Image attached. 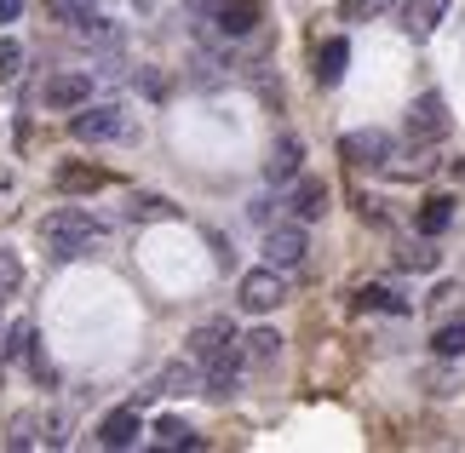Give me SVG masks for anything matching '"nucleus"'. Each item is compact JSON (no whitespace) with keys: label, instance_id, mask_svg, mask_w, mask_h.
Returning a JSON list of instances; mask_svg holds the SVG:
<instances>
[{"label":"nucleus","instance_id":"5","mask_svg":"<svg viewBox=\"0 0 465 453\" xmlns=\"http://www.w3.org/2000/svg\"><path fill=\"white\" fill-rule=\"evenodd\" d=\"M391 150H397V143H391V133H380V126H356V133L339 138V155L356 161V167H385Z\"/></svg>","mask_w":465,"mask_h":453},{"label":"nucleus","instance_id":"4","mask_svg":"<svg viewBox=\"0 0 465 453\" xmlns=\"http://www.w3.org/2000/svg\"><path fill=\"white\" fill-rule=\"evenodd\" d=\"M305 252H311V235L305 224H264V264H276V270H299L305 264Z\"/></svg>","mask_w":465,"mask_h":453},{"label":"nucleus","instance_id":"30","mask_svg":"<svg viewBox=\"0 0 465 453\" xmlns=\"http://www.w3.org/2000/svg\"><path fill=\"white\" fill-rule=\"evenodd\" d=\"M454 178H465V161H454Z\"/></svg>","mask_w":465,"mask_h":453},{"label":"nucleus","instance_id":"2","mask_svg":"<svg viewBox=\"0 0 465 453\" xmlns=\"http://www.w3.org/2000/svg\"><path fill=\"white\" fill-rule=\"evenodd\" d=\"M69 133H75L81 143H115V138H133V121L121 103H93L86 98L75 115H69Z\"/></svg>","mask_w":465,"mask_h":453},{"label":"nucleus","instance_id":"19","mask_svg":"<svg viewBox=\"0 0 465 453\" xmlns=\"http://www.w3.org/2000/svg\"><path fill=\"white\" fill-rule=\"evenodd\" d=\"M104 184H110V172H98V167H58V190L69 195H93Z\"/></svg>","mask_w":465,"mask_h":453},{"label":"nucleus","instance_id":"27","mask_svg":"<svg viewBox=\"0 0 465 453\" xmlns=\"http://www.w3.org/2000/svg\"><path fill=\"white\" fill-rule=\"evenodd\" d=\"M437 259H442V252H437L431 241H414V247H402V270H437Z\"/></svg>","mask_w":465,"mask_h":453},{"label":"nucleus","instance_id":"18","mask_svg":"<svg viewBox=\"0 0 465 453\" xmlns=\"http://www.w3.org/2000/svg\"><path fill=\"white\" fill-rule=\"evenodd\" d=\"M242 356L253 361V368H271V361L282 356V333H276V328H259V333H247V339H242Z\"/></svg>","mask_w":465,"mask_h":453},{"label":"nucleus","instance_id":"9","mask_svg":"<svg viewBox=\"0 0 465 453\" xmlns=\"http://www.w3.org/2000/svg\"><path fill=\"white\" fill-rule=\"evenodd\" d=\"M299 172H305V143H299L293 133H282V138L271 143V161H264V178H271V184H293Z\"/></svg>","mask_w":465,"mask_h":453},{"label":"nucleus","instance_id":"29","mask_svg":"<svg viewBox=\"0 0 465 453\" xmlns=\"http://www.w3.org/2000/svg\"><path fill=\"white\" fill-rule=\"evenodd\" d=\"M17 12H24V0H0V24H17Z\"/></svg>","mask_w":465,"mask_h":453},{"label":"nucleus","instance_id":"6","mask_svg":"<svg viewBox=\"0 0 465 453\" xmlns=\"http://www.w3.org/2000/svg\"><path fill=\"white\" fill-rule=\"evenodd\" d=\"M86 98H93V75H86V69H58V75L41 86L46 110H81Z\"/></svg>","mask_w":465,"mask_h":453},{"label":"nucleus","instance_id":"8","mask_svg":"<svg viewBox=\"0 0 465 453\" xmlns=\"http://www.w3.org/2000/svg\"><path fill=\"white\" fill-rule=\"evenodd\" d=\"M288 212L299 224H316L322 212H328V184H322V178H305L299 172L293 184H288Z\"/></svg>","mask_w":465,"mask_h":453},{"label":"nucleus","instance_id":"10","mask_svg":"<svg viewBox=\"0 0 465 453\" xmlns=\"http://www.w3.org/2000/svg\"><path fill=\"white\" fill-rule=\"evenodd\" d=\"M259 0H219L213 6V29L219 34H230V41H242V34H253L259 29Z\"/></svg>","mask_w":465,"mask_h":453},{"label":"nucleus","instance_id":"21","mask_svg":"<svg viewBox=\"0 0 465 453\" xmlns=\"http://www.w3.org/2000/svg\"><path fill=\"white\" fill-rule=\"evenodd\" d=\"M449 224H454V202L449 195H431V202L420 207V235H442Z\"/></svg>","mask_w":465,"mask_h":453},{"label":"nucleus","instance_id":"14","mask_svg":"<svg viewBox=\"0 0 465 453\" xmlns=\"http://www.w3.org/2000/svg\"><path fill=\"white\" fill-rule=\"evenodd\" d=\"M442 17H449V0H402V29L414 34V41H425Z\"/></svg>","mask_w":465,"mask_h":453},{"label":"nucleus","instance_id":"16","mask_svg":"<svg viewBox=\"0 0 465 453\" xmlns=\"http://www.w3.org/2000/svg\"><path fill=\"white\" fill-rule=\"evenodd\" d=\"M0 448H12V453L41 448V413H12L6 430H0Z\"/></svg>","mask_w":465,"mask_h":453},{"label":"nucleus","instance_id":"25","mask_svg":"<svg viewBox=\"0 0 465 453\" xmlns=\"http://www.w3.org/2000/svg\"><path fill=\"white\" fill-rule=\"evenodd\" d=\"M155 442L161 448H195V430L184 419H155Z\"/></svg>","mask_w":465,"mask_h":453},{"label":"nucleus","instance_id":"26","mask_svg":"<svg viewBox=\"0 0 465 453\" xmlns=\"http://www.w3.org/2000/svg\"><path fill=\"white\" fill-rule=\"evenodd\" d=\"M17 287H24V264H17L12 247H0V299H12Z\"/></svg>","mask_w":465,"mask_h":453},{"label":"nucleus","instance_id":"1","mask_svg":"<svg viewBox=\"0 0 465 453\" xmlns=\"http://www.w3.org/2000/svg\"><path fill=\"white\" fill-rule=\"evenodd\" d=\"M41 241H46V252L58 264H69V259H86L93 247H104L110 230H104V219H93L86 207H58V212L41 219Z\"/></svg>","mask_w":465,"mask_h":453},{"label":"nucleus","instance_id":"17","mask_svg":"<svg viewBox=\"0 0 465 453\" xmlns=\"http://www.w3.org/2000/svg\"><path fill=\"white\" fill-rule=\"evenodd\" d=\"M6 361H35V328L29 321H12L6 339H0V368H6Z\"/></svg>","mask_w":465,"mask_h":453},{"label":"nucleus","instance_id":"28","mask_svg":"<svg viewBox=\"0 0 465 453\" xmlns=\"http://www.w3.org/2000/svg\"><path fill=\"white\" fill-rule=\"evenodd\" d=\"M17 75H24V46L0 41V81H17Z\"/></svg>","mask_w":465,"mask_h":453},{"label":"nucleus","instance_id":"20","mask_svg":"<svg viewBox=\"0 0 465 453\" xmlns=\"http://www.w3.org/2000/svg\"><path fill=\"white\" fill-rule=\"evenodd\" d=\"M356 304H362V310H380V316H408V299L397 293V287H362Z\"/></svg>","mask_w":465,"mask_h":453},{"label":"nucleus","instance_id":"15","mask_svg":"<svg viewBox=\"0 0 465 453\" xmlns=\"http://www.w3.org/2000/svg\"><path fill=\"white\" fill-rule=\"evenodd\" d=\"M345 64H351V41H345V34L322 41V52H316V81L322 86H339V81H345Z\"/></svg>","mask_w":465,"mask_h":453},{"label":"nucleus","instance_id":"12","mask_svg":"<svg viewBox=\"0 0 465 453\" xmlns=\"http://www.w3.org/2000/svg\"><path fill=\"white\" fill-rule=\"evenodd\" d=\"M408 133H414V138H442V133H449V103H442V93L414 98V110H408Z\"/></svg>","mask_w":465,"mask_h":453},{"label":"nucleus","instance_id":"24","mask_svg":"<svg viewBox=\"0 0 465 453\" xmlns=\"http://www.w3.org/2000/svg\"><path fill=\"white\" fill-rule=\"evenodd\" d=\"M431 350H437V356H449V361L465 356V321H449V328H437V333H431Z\"/></svg>","mask_w":465,"mask_h":453},{"label":"nucleus","instance_id":"23","mask_svg":"<svg viewBox=\"0 0 465 453\" xmlns=\"http://www.w3.org/2000/svg\"><path fill=\"white\" fill-rule=\"evenodd\" d=\"M402 0H345V6H339V17H345V24H368V17H385V12H397Z\"/></svg>","mask_w":465,"mask_h":453},{"label":"nucleus","instance_id":"7","mask_svg":"<svg viewBox=\"0 0 465 453\" xmlns=\"http://www.w3.org/2000/svg\"><path fill=\"white\" fill-rule=\"evenodd\" d=\"M138 437H144V419H138V408H115V413H104V425H98V448L127 453V448H138Z\"/></svg>","mask_w":465,"mask_h":453},{"label":"nucleus","instance_id":"22","mask_svg":"<svg viewBox=\"0 0 465 453\" xmlns=\"http://www.w3.org/2000/svg\"><path fill=\"white\" fill-rule=\"evenodd\" d=\"M127 219H138V224H150V219H178V207L167 202V195H133V202H127Z\"/></svg>","mask_w":465,"mask_h":453},{"label":"nucleus","instance_id":"3","mask_svg":"<svg viewBox=\"0 0 465 453\" xmlns=\"http://www.w3.org/2000/svg\"><path fill=\"white\" fill-rule=\"evenodd\" d=\"M236 299H242V310H253V316H271L282 299H288V270H276V264H259V270H247L242 287H236Z\"/></svg>","mask_w":465,"mask_h":453},{"label":"nucleus","instance_id":"11","mask_svg":"<svg viewBox=\"0 0 465 453\" xmlns=\"http://www.w3.org/2000/svg\"><path fill=\"white\" fill-rule=\"evenodd\" d=\"M230 344H242V339H236V328L213 316V321H202V328L190 333V361H202V368H207V361H213V356H224Z\"/></svg>","mask_w":465,"mask_h":453},{"label":"nucleus","instance_id":"13","mask_svg":"<svg viewBox=\"0 0 465 453\" xmlns=\"http://www.w3.org/2000/svg\"><path fill=\"white\" fill-rule=\"evenodd\" d=\"M202 390V361H167V368L155 373V385H150V396H195Z\"/></svg>","mask_w":465,"mask_h":453}]
</instances>
